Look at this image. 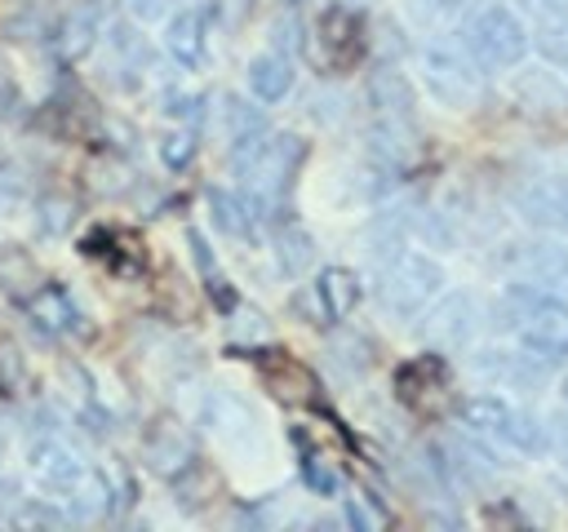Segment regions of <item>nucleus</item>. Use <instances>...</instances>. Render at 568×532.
Instances as JSON below:
<instances>
[{"mask_svg":"<svg viewBox=\"0 0 568 532\" xmlns=\"http://www.w3.org/2000/svg\"><path fill=\"white\" fill-rule=\"evenodd\" d=\"M501 315L528 359H537V364L568 359V301L559 293H546V288H532L519 279L506 288Z\"/></svg>","mask_w":568,"mask_h":532,"instance_id":"nucleus-1","label":"nucleus"},{"mask_svg":"<svg viewBox=\"0 0 568 532\" xmlns=\"http://www.w3.org/2000/svg\"><path fill=\"white\" fill-rule=\"evenodd\" d=\"M439 288H444V266L435 257H426V253L399 248V253H390L382 262L373 297L390 319H413L435 301Z\"/></svg>","mask_w":568,"mask_h":532,"instance_id":"nucleus-2","label":"nucleus"},{"mask_svg":"<svg viewBox=\"0 0 568 532\" xmlns=\"http://www.w3.org/2000/svg\"><path fill=\"white\" fill-rule=\"evenodd\" d=\"M462 49L470 53V62L479 71H506V66H515L528 53V31H524V22H519L515 9L484 4V9L470 13Z\"/></svg>","mask_w":568,"mask_h":532,"instance_id":"nucleus-3","label":"nucleus"},{"mask_svg":"<svg viewBox=\"0 0 568 532\" xmlns=\"http://www.w3.org/2000/svg\"><path fill=\"white\" fill-rule=\"evenodd\" d=\"M417 66H422V80L435 93V102H444L453 111L470 106V98L479 89V66L470 62L466 49H457L448 40H430V44H422Z\"/></svg>","mask_w":568,"mask_h":532,"instance_id":"nucleus-4","label":"nucleus"},{"mask_svg":"<svg viewBox=\"0 0 568 532\" xmlns=\"http://www.w3.org/2000/svg\"><path fill=\"white\" fill-rule=\"evenodd\" d=\"M27 470L58 501H67L80 488V479L89 474L84 457L67 439H58V430H31V439H27Z\"/></svg>","mask_w":568,"mask_h":532,"instance_id":"nucleus-5","label":"nucleus"},{"mask_svg":"<svg viewBox=\"0 0 568 532\" xmlns=\"http://www.w3.org/2000/svg\"><path fill=\"white\" fill-rule=\"evenodd\" d=\"M364 93H368V106H373V120H377V124H390V129H408V133H413L417 93H413V84H408L404 71H395V66L368 71Z\"/></svg>","mask_w":568,"mask_h":532,"instance_id":"nucleus-6","label":"nucleus"},{"mask_svg":"<svg viewBox=\"0 0 568 532\" xmlns=\"http://www.w3.org/2000/svg\"><path fill=\"white\" fill-rule=\"evenodd\" d=\"M510 270L546 293H568V248L555 239H532V244H515L510 253Z\"/></svg>","mask_w":568,"mask_h":532,"instance_id":"nucleus-7","label":"nucleus"},{"mask_svg":"<svg viewBox=\"0 0 568 532\" xmlns=\"http://www.w3.org/2000/svg\"><path fill=\"white\" fill-rule=\"evenodd\" d=\"M22 310L31 315V324L49 337H67V332H80L84 328V315L75 306V297L62 288V284H40V288H27L22 297Z\"/></svg>","mask_w":568,"mask_h":532,"instance_id":"nucleus-8","label":"nucleus"},{"mask_svg":"<svg viewBox=\"0 0 568 532\" xmlns=\"http://www.w3.org/2000/svg\"><path fill=\"white\" fill-rule=\"evenodd\" d=\"M164 53H169L178 66H186V71L204 66V58H209V13H204V9H182V13H173V18L164 22Z\"/></svg>","mask_w":568,"mask_h":532,"instance_id":"nucleus-9","label":"nucleus"},{"mask_svg":"<svg viewBox=\"0 0 568 532\" xmlns=\"http://www.w3.org/2000/svg\"><path fill=\"white\" fill-rule=\"evenodd\" d=\"M475 328H479V306L470 293H448L426 319V337L435 346H466Z\"/></svg>","mask_w":568,"mask_h":532,"instance_id":"nucleus-10","label":"nucleus"},{"mask_svg":"<svg viewBox=\"0 0 568 532\" xmlns=\"http://www.w3.org/2000/svg\"><path fill=\"white\" fill-rule=\"evenodd\" d=\"M315 306H320V315L333 324V319H346L351 310H355V301H359V275L351 270V266H324L320 275H315Z\"/></svg>","mask_w":568,"mask_h":532,"instance_id":"nucleus-11","label":"nucleus"},{"mask_svg":"<svg viewBox=\"0 0 568 532\" xmlns=\"http://www.w3.org/2000/svg\"><path fill=\"white\" fill-rule=\"evenodd\" d=\"M293 62L280 53V49H271V53H257L253 62H248V89H253V98L257 102H284L288 93H293Z\"/></svg>","mask_w":568,"mask_h":532,"instance_id":"nucleus-12","label":"nucleus"},{"mask_svg":"<svg viewBox=\"0 0 568 532\" xmlns=\"http://www.w3.org/2000/svg\"><path fill=\"white\" fill-rule=\"evenodd\" d=\"M209 217H213V226L222 231V235H231V239H248L253 235V208H248V200L240 195V191H222V186H213L209 191Z\"/></svg>","mask_w":568,"mask_h":532,"instance_id":"nucleus-13","label":"nucleus"},{"mask_svg":"<svg viewBox=\"0 0 568 532\" xmlns=\"http://www.w3.org/2000/svg\"><path fill=\"white\" fill-rule=\"evenodd\" d=\"M515 93L524 106H537V111H564L568 106V80L555 75V71H524L515 80Z\"/></svg>","mask_w":568,"mask_h":532,"instance_id":"nucleus-14","label":"nucleus"},{"mask_svg":"<svg viewBox=\"0 0 568 532\" xmlns=\"http://www.w3.org/2000/svg\"><path fill=\"white\" fill-rule=\"evenodd\" d=\"M186 244H191L195 270L204 275V288H209L213 306H217V310H235V288H231V279H226V275L217 270V262H213V248H209V239H204L200 231H186Z\"/></svg>","mask_w":568,"mask_h":532,"instance_id":"nucleus-15","label":"nucleus"},{"mask_svg":"<svg viewBox=\"0 0 568 532\" xmlns=\"http://www.w3.org/2000/svg\"><path fill=\"white\" fill-rule=\"evenodd\" d=\"M146 457H151V466L160 474H173V470L191 466V443H186V434L178 426H155L146 434Z\"/></svg>","mask_w":568,"mask_h":532,"instance_id":"nucleus-16","label":"nucleus"},{"mask_svg":"<svg viewBox=\"0 0 568 532\" xmlns=\"http://www.w3.org/2000/svg\"><path fill=\"white\" fill-rule=\"evenodd\" d=\"M510 408L515 403H506L501 395H470L466 403H462V426L466 430H475V434H501V426H506V417H510Z\"/></svg>","mask_w":568,"mask_h":532,"instance_id":"nucleus-17","label":"nucleus"},{"mask_svg":"<svg viewBox=\"0 0 568 532\" xmlns=\"http://www.w3.org/2000/svg\"><path fill=\"white\" fill-rule=\"evenodd\" d=\"M501 443H510L515 452H528V457H537V452H546L550 448V434H546V426L532 417V412H524V408H510V417H506V426H501V434H497Z\"/></svg>","mask_w":568,"mask_h":532,"instance_id":"nucleus-18","label":"nucleus"},{"mask_svg":"<svg viewBox=\"0 0 568 532\" xmlns=\"http://www.w3.org/2000/svg\"><path fill=\"white\" fill-rule=\"evenodd\" d=\"M275 257H280V270H284V275H302V270L315 262V239H311L302 226L284 222L280 235H275Z\"/></svg>","mask_w":568,"mask_h":532,"instance_id":"nucleus-19","label":"nucleus"},{"mask_svg":"<svg viewBox=\"0 0 568 532\" xmlns=\"http://www.w3.org/2000/svg\"><path fill=\"white\" fill-rule=\"evenodd\" d=\"M222 120H226V142H244V137H257L266 133V120L262 111L248 102V98H222Z\"/></svg>","mask_w":568,"mask_h":532,"instance_id":"nucleus-20","label":"nucleus"},{"mask_svg":"<svg viewBox=\"0 0 568 532\" xmlns=\"http://www.w3.org/2000/svg\"><path fill=\"white\" fill-rule=\"evenodd\" d=\"M439 381H444V364H439L435 355H422V359L404 364L399 377H395V386H399V395H404L408 403H417V399L426 395V386H439Z\"/></svg>","mask_w":568,"mask_h":532,"instance_id":"nucleus-21","label":"nucleus"},{"mask_svg":"<svg viewBox=\"0 0 568 532\" xmlns=\"http://www.w3.org/2000/svg\"><path fill=\"white\" fill-rule=\"evenodd\" d=\"M475 0H408V13L422 22V27H444L453 18H462Z\"/></svg>","mask_w":568,"mask_h":532,"instance_id":"nucleus-22","label":"nucleus"},{"mask_svg":"<svg viewBox=\"0 0 568 532\" xmlns=\"http://www.w3.org/2000/svg\"><path fill=\"white\" fill-rule=\"evenodd\" d=\"M537 44H541V53H546L559 71H568V13H564V18H546Z\"/></svg>","mask_w":568,"mask_h":532,"instance_id":"nucleus-23","label":"nucleus"},{"mask_svg":"<svg viewBox=\"0 0 568 532\" xmlns=\"http://www.w3.org/2000/svg\"><path fill=\"white\" fill-rule=\"evenodd\" d=\"M302 483L315 492V497H333L337 488H342V474L328 466V461H320V457H302Z\"/></svg>","mask_w":568,"mask_h":532,"instance_id":"nucleus-24","label":"nucleus"},{"mask_svg":"<svg viewBox=\"0 0 568 532\" xmlns=\"http://www.w3.org/2000/svg\"><path fill=\"white\" fill-rule=\"evenodd\" d=\"M160 160H164V168H186L195 160V133L182 129V133L160 137Z\"/></svg>","mask_w":568,"mask_h":532,"instance_id":"nucleus-25","label":"nucleus"},{"mask_svg":"<svg viewBox=\"0 0 568 532\" xmlns=\"http://www.w3.org/2000/svg\"><path fill=\"white\" fill-rule=\"evenodd\" d=\"M164 102H169L164 111L178 115V120H200V115H204V98H200V93H169Z\"/></svg>","mask_w":568,"mask_h":532,"instance_id":"nucleus-26","label":"nucleus"},{"mask_svg":"<svg viewBox=\"0 0 568 532\" xmlns=\"http://www.w3.org/2000/svg\"><path fill=\"white\" fill-rule=\"evenodd\" d=\"M13 510H18V483L9 474H0V523L13 519Z\"/></svg>","mask_w":568,"mask_h":532,"instance_id":"nucleus-27","label":"nucleus"},{"mask_svg":"<svg viewBox=\"0 0 568 532\" xmlns=\"http://www.w3.org/2000/svg\"><path fill=\"white\" fill-rule=\"evenodd\" d=\"M18 191V173H13V164L0 155V195H13Z\"/></svg>","mask_w":568,"mask_h":532,"instance_id":"nucleus-28","label":"nucleus"},{"mask_svg":"<svg viewBox=\"0 0 568 532\" xmlns=\"http://www.w3.org/2000/svg\"><path fill=\"white\" fill-rule=\"evenodd\" d=\"M346 519H351L355 528H368V523H373V519H368V514H364L359 505H346Z\"/></svg>","mask_w":568,"mask_h":532,"instance_id":"nucleus-29","label":"nucleus"},{"mask_svg":"<svg viewBox=\"0 0 568 532\" xmlns=\"http://www.w3.org/2000/svg\"><path fill=\"white\" fill-rule=\"evenodd\" d=\"M564 403H568V377H564Z\"/></svg>","mask_w":568,"mask_h":532,"instance_id":"nucleus-30","label":"nucleus"},{"mask_svg":"<svg viewBox=\"0 0 568 532\" xmlns=\"http://www.w3.org/2000/svg\"><path fill=\"white\" fill-rule=\"evenodd\" d=\"M564 226H568V213H564Z\"/></svg>","mask_w":568,"mask_h":532,"instance_id":"nucleus-31","label":"nucleus"}]
</instances>
